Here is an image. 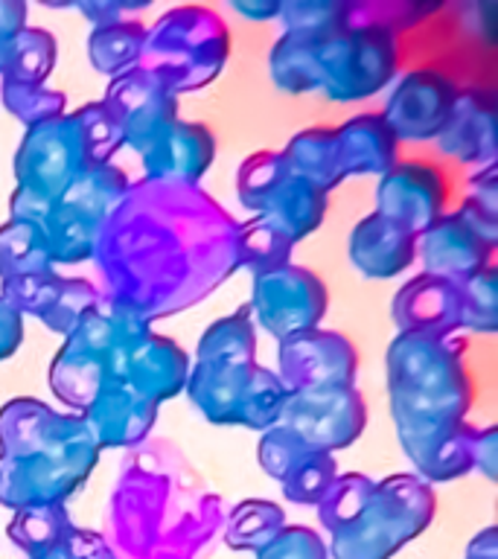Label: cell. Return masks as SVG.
<instances>
[{
    "label": "cell",
    "mask_w": 498,
    "mask_h": 559,
    "mask_svg": "<svg viewBox=\"0 0 498 559\" xmlns=\"http://www.w3.org/2000/svg\"><path fill=\"white\" fill-rule=\"evenodd\" d=\"M105 559H111V557H105Z\"/></svg>",
    "instance_id": "5b68a950"
},
{
    "label": "cell",
    "mask_w": 498,
    "mask_h": 559,
    "mask_svg": "<svg viewBox=\"0 0 498 559\" xmlns=\"http://www.w3.org/2000/svg\"><path fill=\"white\" fill-rule=\"evenodd\" d=\"M257 513H251V507H245L236 515L234 527L227 533V542L234 545V548H245V550H262L269 545L280 531V510L271 504H253Z\"/></svg>",
    "instance_id": "6da1fadb"
},
{
    "label": "cell",
    "mask_w": 498,
    "mask_h": 559,
    "mask_svg": "<svg viewBox=\"0 0 498 559\" xmlns=\"http://www.w3.org/2000/svg\"><path fill=\"white\" fill-rule=\"evenodd\" d=\"M260 559H327V550L312 531L288 527L260 550Z\"/></svg>",
    "instance_id": "7a4b0ae2"
},
{
    "label": "cell",
    "mask_w": 498,
    "mask_h": 559,
    "mask_svg": "<svg viewBox=\"0 0 498 559\" xmlns=\"http://www.w3.org/2000/svg\"><path fill=\"white\" fill-rule=\"evenodd\" d=\"M35 559H105V550L99 542L91 539V533H70L68 539Z\"/></svg>",
    "instance_id": "3957f363"
},
{
    "label": "cell",
    "mask_w": 498,
    "mask_h": 559,
    "mask_svg": "<svg viewBox=\"0 0 498 559\" xmlns=\"http://www.w3.org/2000/svg\"><path fill=\"white\" fill-rule=\"evenodd\" d=\"M496 533H481L478 539L470 545V559H496Z\"/></svg>",
    "instance_id": "277c9868"
}]
</instances>
